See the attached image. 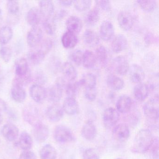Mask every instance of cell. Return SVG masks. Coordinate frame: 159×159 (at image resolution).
<instances>
[{
  "label": "cell",
  "mask_w": 159,
  "mask_h": 159,
  "mask_svg": "<svg viewBox=\"0 0 159 159\" xmlns=\"http://www.w3.org/2000/svg\"><path fill=\"white\" fill-rule=\"evenodd\" d=\"M116 109L119 113L125 114L131 111L133 107L132 98L126 95L121 96L116 102Z\"/></svg>",
  "instance_id": "cell-17"
},
{
  "label": "cell",
  "mask_w": 159,
  "mask_h": 159,
  "mask_svg": "<svg viewBox=\"0 0 159 159\" xmlns=\"http://www.w3.org/2000/svg\"><path fill=\"white\" fill-rule=\"evenodd\" d=\"M96 126L92 120H88L84 123L81 129V135L84 139L92 140L97 135Z\"/></svg>",
  "instance_id": "cell-15"
},
{
  "label": "cell",
  "mask_w": 159,
  "mask_h": 159,
  "mask_svg": "<svg viewBox=\"0 0 159 159\" xmlns=\"http://www.w3.org/2000/svg\"><path fill=\"white\" fill-rule=\"evenodd\" d=\"M27 60L24 57L18 58L15 62L16 77L25 76L30 71Z\"/></svg>",
  "instance_id": "cell-30"
},
{
  "label": "cell",
  "mask_w": 159,
  "mask_h": 159,
  "mask_svg": "<svg viewBox=\"0 0 159 159\" xmlns=\"http://www.w3.org/2000/svg\"><path fill=\"white\" fill-rule=\"evenodd\" d=\"M42 25L44 31L47 34L51 36L54 35L56 30V24L54 17L43 19Z\"/></svg>",
  "instance_id": "cell-40"
},
{
  "label": "cell",
  "mask_w": 159,
  "mask_h": 159,
  "mask_svg": "<svg viewBox=\"0 0 159 159\" xmlns=\"http://www.w3.org/2000/svg\"><path fill=\"white\" fill-rule=\"evenodd\" d=\"M59 3H60V5L65 7H67V6H70L72 5V3H73V1H59Z\"/></svg>",
  "instance_id": "cell-55"
},
{
  "label": "cell",
  "mask_w": 159,
  "mask_h": 159,
  "mask_svg": "<svg viewBox=\"0 0 159 159\" xmlns=\"http://www.w3.org/2000/svg\"><path fill=\"white\" fill-rule=\"evenodd\" d=\"M83 40L85 44L91 47L96 46L99 43V36L97 33L92 30H86L83 35Z\"/></svg>",
  "instance_id": "cell-27"
},
{
  "label": "cell",
  "mask_w": 159,
  "mask_h": 159,
  "mask_svg": "<svg viewBox=\"0 0 159 159\" xmlns=\"http://www.w3.org/2000/svg\"><path fill=\"white\" fill-rule=\"evenodd\" d=\"M13 31L11 28L8 26L0 28V43L5 45L12 39Z\"/></svg>",
  "instance_id": "cell-39"
},
{
  "label": "cell",
  "mask_w": 159,
  "mask_h": 159,
  "mask_svg": "<svg viewBox=\"0 0 159 159\" xmlns=\"http://www.w3.org/2000/svg\"><path fill=\"white\" fill-rule=\"evenodd\" d=\"M39 11L43 19L52 17L55 11L53 2L50 0H43L39 2Z\"/></svg>",
  "instance_id": "cell-23"
},
{
  "label": "cell",
  "mask_w": 159,
  "mask_h": 159,
  "mask_svg": "<svg viewBox=\"0 0 159 159\" xmlns=\"http://www.w3.org/2000/svg\"><path fill=\"white\" fill-rule=\"evenodd\" d=\"M63 110L68 115L72 116L80 112V106L76 98L67 97L64 100L63 104Z\"/></svg>",
  "instance_id": "cell-16"
},
{
  "label": "cell",
  "mask_w": 159,
  "mask_h": 159,
  "mask_svg": "<svg viewBox=\"0 0 159 159\" xmlns=\"http://www.w3.org/2000/svg\"><path fill=\"white\" fill-rule=\"evenodd\" d=\"M144 114L151 120H156L159 117V102L158 96L149 99L143 107Z\"/></svg>",
  "instance_id": "cell-3"
},
{
  "label": "cell",
  "mask_w": 159,
  "mask_h": 159,
  "mask_svg": "<svg viewBox=\"0 0 159 159\" xmlns=\"http://www.w3.org/2000/svg\"><path fill=\"white\" fill-rule=\"evenodd\" d=\"M99 33L102 40L106 41L110 40L114 34V28L112 23L108 20L103 21L100 25Z\"/></svg>",
  "instance_id": "cell-20"
},
{
  "label": "cell",
  "mask_w": 159,
  "mask_h": 159,
  "mask_svg": "<svg viewBox=\"0 0 159 159\" xmlns=\"http://www.w3.org/2000/svg\"><path fill=\"white\" fill-rule=\"evenodd\" d=\"M137 2L143 11L148 12L153 11L157 7V2L154 0H139Z\"/></svg>",
  "instance_id": "cell-41"
},
{
  "label": "cell",
  "mask_w": 159,
  "mask_h": 159,
  "mask_svg": "<svg viewBox=\"0 0 159 159\" xmlns=\"http://www.w3.org/2000/svg\"><path fill=\"white\" fill-rule=\"evenodd\" d=\"M39 155L41 159H57V152L51 144H46L41 149Z\"/></svg>",
  "instance_id": "cell-35"
},
{
  "label": "cell",
  "mask_w": 159,
  "mask_h": 159,
  "mask_svg": "<svg viewBox=\"0 0 159 159\" xmlns=\"http://www.w3.org/2000/svg\"><path fill=\"white\" fill-rule=\"evenodd\" d=\"M83 53L80 50H76L70 55V59L72 63L76 66H80L82 62Z\"/></svg>",
  "instance_id": "cell-45"
},
{
  "label": "cell",
  "mask_w": 159,
  "mask_h": 159,
  "mask_svg": "<svg viewBox=\"0 0 159 159\" xmlns=\"http://www.w3.org/2000/svg\"><path fill=\"white\" fill-rule=\"evenodd\" d=\"M19 132L18 127L11 123L4 125L2 129V134L3 137L10 142H12L17 139Z\"/></svg>",
  "instance_id": "cell-13"
},
{
  "label": "cell",
  "mask_w": 159,
  "mask_h": 159,
  "mask_svg": "<svg viewBox=\"0 0 159 159\" xmlns=\"http://www.w3.org/2000/svg\"><path fill=\"white\" fill-rule=\"evenodd\" d=\"M122 159V158H116V159Z\"/></svg>",
  "instance_id": "cell-58"
},
{
  "label": "cell",
  "mask_w": 159,
  "mask_h": 159,
  "mask_svg": "<svg viewBox=\"0 0 159 159\" xmlns=\"http://www.w3.org/2000/svg\"><path fill=\"white\" fill-rule=\"evenodd\" d=\"M46 115L48 120L53 122L59 121L64 117L63 107L57 104H53L47 108Z\"/></svg>",
  "instance_id": "cell-11"
},
{
  "label": "cell",
  "mask_w": 159,
  "mask_h": 159,
  "mask_svg": "<svg viewBox=\"0 0 159 159\" xmlns=\"http://www.w3.org/2000/svg\"><path fill=\"white\" fill-rule=\"evenodd\" d=\"M107 83L109 88L116 91L122 90L125 86L123 80L119 76L114 74H110L108 76Z\"/></svg>",
  "instance_id": "cell-28"
},
{
  "label": "cell",
  "mask_w": 159,
  "mask_h": 159,
  "mask_svg": "<svg viewBox=\"0 0 159 159\" xmlns=\"http://www.w3.org/2000/svg\"><path fill=\"white\" fill-rule=\"evenodd\" d=\"M120 113L113 107H109L105 109L102 115L103 123L105 126L108 128L116 125L120 120Z\"/></svg>",
  "instance_id": "cell-5"
},
{
  "label": "cell",
  "mask_w": 159,
  "mask_h": 159,
  "mask_svg": "<svg viewBox=\"0 0 159 159\" xmlns=\"http://www.w3.org/2000/svg\"><path fill=\"white\" fill-rule=\"evenodd\" d=\"M81 87L84 88L96 87L97 85V78L94 74L92 73H87L83 76L79 80Z\"/></svg>",
  "instance_id": "cell-38"
},
{
  "label": "cell",
  "mask_w": 159,
  "mask_h": 159,
  "mask_svg": "<svg viewBox=\"0 0 159 159\" xmlns=\"http://www.w3.org/2000/svg\"><path fill=\"white\" fill-rule=\"evenodd\" d=\"M128 46V40L125 35L120 34L116 35L111 43L112 51L118 53L124 51Z\"/></svg>",
  "instance_id": "cell-19"
},
{
  "label": "cell",
  "mask_w": 159,
  "mask_h": 159,
  "mask_svg": "<svg viewBox=\"0 0 159 159\" xmlns=\"http://www.w3.org/2000/svg\"><path fill=\"white\" fill-rule=\"evenodd\" d=\"M2 14L1 8H0V26L2 25Z\"/></svg>",
  "instance_id": "cell-56"
},
{
  "label": "cell",
  "mask_w": 159,
  "mask_h": 159,
  "mask_svg": "<svg viewBox=\"0 0 159 159\" xmlns=\"http://www.w3.org/2000/svg\"><path fill=\"white\" fill-rule=\"evenodd\" d=\"M83 159H100L99 152L94 148L86 149L83 153Z\"/></svg>",
  "instance_id": "cell-46"
},
{
  "label": "cell",
  "mask_w": 159,
  "mask_h": 159,
  "mask_svg": "<svg viewBox=\"0 0 159 159\" xmlns=\"http://www.w3.org/2000/svg\"><path fill=\"white\" fill-rule=\"evenodd\" d=\"M33 143V138L27 132H23L20 134L18 145L23 150H29L32 148Z\"/></svg>",
  "instance_id": "cell-34"
},
{
  "label": "cell",
  "mask_w": 159,
  "mask_h": 159,
  "mask_svg": "<svg viewBox=\"0 0 159 159\" xmlns=\"http://www.w3.org/2000/svg\"><path fill=\"white\" fill-rule=\"evenodd\" d=\"M12 52L10 47L2 46L0 48V57L5 63H8L11 60Z\"/></svg>",
  "instance_id": "cell-48"
},
{
  "label": "cell",
  "mask_w": 159,
  "mask_h": 159,
  "mask_svg": "<svg viewBox=\"0 0 159 159\" xmlns=\"http://www.w3.org/2000/svg\"><path fill=\"white\" fill-rule=\"evenodd\" d=\"M67 12L66 11L62 10L59 11L57 13L56 16L54 17L55 20H56V19L60 20V19H62L64 17H65V16L67 15Z\"/></svg>",
  "instance_id": "cell-54"
},
{
  "label": "cell",
  "mask_w": 159,
  "mask_h": 159,
  "mask_svg": "<svg viewBox=\"0 0 159 159\" xmlns=\"http://www.w3.org/2000/svg\"><path fill=\"white\" fill-rule=\"evenodd\" d=\"M33 80L35 81L34 84H39L43 86L47 83L48 78L43 70L38 69L35 71Z\"/></svg>",
  "instance_id": "cell-43"
},
{
  "label": "cell",
  "mask_w": 159,
  "mask_h": 159,
  "mask_svg": "<svg viewBox=\"0 0 159 159\" xmlns=\"http://www.w3.org/2000/svg\"><path fill=\"white\" fill-rule=\"evenodd\" d=\"M81 87L79 81L68 82L65 87L66 94L68 97L75 98L79 93L80 89Z\"/></svg>",
  "instance_id": "cell-37"
},
{
  "label": "cell",
  "mask_w": 159,
  "mask_h": 159,
  "mask_svg": "<svg viewBox=\"0 0 159 159\" xmlns=\"http://www.w3.org/2000/svg\"><path fill=\"white\" fill-rule=\"evenodd\" d=\"M54 137L57 142L61 143H69L75 140V136L70 128L64 125L56 127Z\"/></svg>",
  "instance_id": "cell-4"
},
{
  "label": "cell",
  "mask_w": 159,
  "mask_h": 159,
  "mask_svg": "<svg viewBox=\"0 0 159 159\" xmlns=\"http://www.w3.org/2000/svg\"><path fill=\"white\" fill-rule=\"evenodd\" d=\"M129 77L132 82L142 83L145 78V73L142 67L137 64H133L129 67Z\"/></svg>",
  "instance_id": "cell-12"
},
{
  "label": "cell",
  "mask_w": 159,
  "mask_h": 159,
  "mask_svg": "<svg viewBox=\"0 0 159 159\" xmlns=\"http://www.w3.org/2000/svg\"><path fill=\"white\" fill-rule=\"evenodd\" d=\"M154 140L153 135L149 130L141 129L135 136L132 150L136 153H145L152 147Z\"/></svg>",
  "instance_id": "cell-1"
},
{
  "label": "cell",
  "mask_w": 159,
  "mask_h": 159,
  "mask_svg": "<svg viewBox=\"0 0 159 159\" xmlns=\"http://www.w3.org/2000/svg\"><path fill=\"white\" fill-rule=\"evenodd\" d=\"M42 17L39 9L37 7H32L27 13L26 21L32 27L38 26L41 21Z\"/></svg>",
  "instance_id": "cell-24"
},
{
  "label": "cell",
  "mask_w": 159,
  "mask_h": 159,
  "mask_svg": "<svg viewBox=\"0 0 159 159\" xmlns=\"http://www.w3.org/2000/svg\"><path fill=\"white\" fill-rule=\"evenodd\" d=\"M112 137L118 142H125L130 137V131L128 125L125 123H120L115 125L112 129Z\"/></svg>",
  "instance_id": "cell-7"
},
{
  "label": "cell",
  "mask_w": 159,
  "mask_h": 159,
  "mask_svg": "<svg viewBox=\"0 0 159 159\" xmlns=\"http://www.w3.org/2000/svg\"><path fill=\"white\" fill-rule=\"evenodd\" d=\"M30 94L35 102L40 104L47 98V89L42 85L33 84L30 88Z\"/></svg>",
  "instance_id": "cell-9"
},
{
  "label": "cell",
  "mask_w": 159,
  "mask_h": 159,
  "mask_svg": "<svg viewBox=\"0 0 159 159\" xmlns=\"http://www.w3.org/2000/svg\"><path fill=\"white\" fill-rule=\"evenodd\" d=\"M7 8L9 12V16H18L19 3L17 1H8L7 2Z\"/></svg>",
  "instance_id": "cell-42"
},
{
  "label": "cell",
  "mask_w": 159,
  "mask_h": 159,
  "mask_svg": "<svg viewBox=\"0 0 159 159\" xmlns=\"http://www.w3.org/2000/svg\"><path fill=\"white\" fill-rule=\"evenodd\" d=\"M24 120L30 125L34 126L41 122V116L37 107L29 105L24 108L23 111Z\"/></svg>",
  "instance_id": "cell-2"
},
{
  "label": "cell",
  "mask_w": 159,
  "mask_h": 159,
  "mask_svg": "<svg viewBox=\"0 0 159 159\" xmlns=\"http://www.w3.org/2000/svg\"><path fill=\"white\" fill-rule=\"evenodd\" d=\"M37 156L33 152L30 150L24 151L20 154L19 159H36Z\"/></svg>",
  "instance_id": "cell-52"
},
{
  "label": "cell",
  "mask_w": 159,
  "mask_h": 159,
  "mask_svg": "<svg viewBox=\"0 0 159 159\" xmlns=\"http://www.w3.org/2000/svg\"><path fill=\"white\" fill-rule=\"evenodd\" d=\"M33 135L35 140L39 143H43L47 140L49 137L50 131L47 125L42 123L34 126Z\"/></svg>",
  "instance_id": "cell-14"
},
{
  "label": "cell",
  "mask_w": 159,
  "mask_h": 159,
  "mask_svg": "<svg viewBox=\"0 0 159 159\" xmlns=\"http://www.w3.org/2000/svg\"><path fill=\"white\" fill-rule=\"evenodd\" d=\"M91 0H76L73 1L74 7L79 11H84L90 9L92 5Z\"/></svg>",
  "instance_id": "cell-44"
},
{
  "label": "cell",
  "mask_w": 159,
  "mask_h": 159,
  "mask_svg": "<svg viewBox=\"0 0 159 159\" xmlns=\"http://www.w3.org/2000/svg\"><path fill=\"white\" fill-rule=\"evenodd\" d=\"M43 38V32L41 28L39 26L32 27L27 35L28 44L31 48H35L41 42Z\"/></svg>",
  "instance_id": "cell-8"
},
{
  "label": "cell",
  "mask_w": 159,
  "mask_h": 159,
  "mask_svg": "<svg viewBox=\"0 0 159 159\" xmlns=\"http://www.w3.org/2000/svg\"><path fill=\"white\" fill-rule=\"evenodd\" d=\"M46 55L39 49L31 50L27 54L28 61L32 65L37 66L41 64L44 60Z\"/></svg>",
  "instance_id": "cell-31"
},
{
  "label": "cell",
  "mask_w": 159,
  "mask_h": 159,
  "mask_svg": "<svg viewBox=\"0 0 159 159\" xmlns=\"http://www.w3.org/2000/svg\"><path fill=\"white\" fill-rule=\"evenodd\" d=\"M100 19V12L98 8L89 10L84 15V22L88 25H94Z\"/></svg>",
  "instance_id": "cell-36"
},
{
  "label": "cell",
  "mask_w": 159,
  "mask_h": 159,
  "mask_svg": "<svg viewBox=\"0 0 159 159\" xmlns=\"http://www.w3.org/2000/svg\"><path fill=\"white\" fill-rule=\"evenodd\" d=\"M159 142L158 139H154L152 144L151 154L153 159H159Z\"/></svg>",
  "instance_id": "cell-53"
},
{
  "label": "cell",
  "mask_w": 159,
  "mask_h": 159,
  "mask_svg": "<svg viewBox=\"0 0 159 159\" xmlns=\"http://www.w3.org/2000/svg\"><path fill=\"white\" fill-rule=\"evenodd\" d=\"M63 89L57 84H55L47 89V98L53 104H57L63 96Z\"/></svg>",
  "instance_id": "cell-21"
},
{
  "label": "cell",
  "mask_w": 159,
  "mask_h": 159,
  "mask_svg": "<svg viewBox=\"0 0 159 159\" xmlns=\"http://www.w3.org/2000/svg\"><path fill=\"white\" fill-rule=\"evenodd\" d=\"M38 49L42 51L45 55H47L52 50L53 46L52 40L50 39H46L43 40L39 44Z\"/></svg>",
  "instance_id": "cell-47"
},
{
  "label": "cell",
  "mask_w": 159,
  "mask_h": 159,
  "mask_svg": "<svg viewBox=\"0 0 159 159\" xmlns=\"http://www.w3.org/2000/svg\"><path fill=\"white\" fill-rule=\"evenodd\" d=\"M61 70L64 78L68 82L75 81L78 76V72L73 64L66 62L61 66Z\"/></svg>",
  "instance_id": "cell-22"
},
{
  "label": "cell",
  "mask_w": 159,
  "mask_h": 159,
  "mask_svg": "<svg viewBox=\"0 0 159 159\" xmlns=\"http://www.w3.org/2000/svg\"><path fill=\"white\" fill-rule=\"evenodd\" d=\"M61 63L59 60L56 58H52L49 63V68L52 72L55 73L57 72L59 69L61 70Z\"/></svg>",
  "instance_id": "cell-51"
},
{
  "label": "cell",
  "mask_w": 159,
  "mask_h": 159,
  "mask_svg": "<svg viewBox=\"0 0 159 159\" xmlns=\"http://www.w3.org/2000/svg\"><path fill=\"white\" fill-rule=\"evenodd\" d=\"M97 62L95 55L92 51L86 50L83 53L82 64L84 68L88 69L93 68Z\"/></svg>",
  "instance_id": "cell-32"
},
{
  "label": "cell",
  "mask_w": 159,
  "mask_h": 159,
  "mask_svg": "<svg viewBox=\"0 0 159 159\" xmlns=\"http://www.w3.org/2000/svg\"><path fill=\"white\" fill-rule=\"evenodd\" d=\"M95 55L96 57L97 61H98L99 64L103 66H105L108 63L110 55L105 46L101 45L98 47L96 50Z\"/></svg>",
  "instance_id": "cell-33"
},
{
  "label": "cell",
  "mask_w": 159,
  "mask_h": 159,
  "mask_svg": "<svg viewBox=\"0 0 159 159\" xmlns=\"http://www.w3.org/2000/svg\"><path fill=\"white\" fill-rule=\"evenodd\" d=\"M61 42L65 48L71 49L74 48L78 43V37L74 33L66 31L62 36Z\"/></svg>",
  "instance_id": "cell-29"
},
{
  "label": "cell",
  "mask_w": 159,
  "mask_h": 159,
  "mask_svg": "<svg viewBox=\"0 0 159 159\" xmlns=\"http://www.w3.org/2000/svg\"><path fill=\"white\" fill-rule=\"evenodd\" d=\"M3 120V117L2 113V111H0V125L2 124Z\"/></svg>",
  "instance_id": "cell-57"
},
{
  "label": "cell",
  "mask_w": 159,
  "mask_h": 159,
  "mask_svg": "<svg viewBox=\"0 0 159 159\" xmlns=\"http://www.w3.org/2000/svg\"><path fill=\"white\" fill-rule=\"evenodd\" d=\"M98 90L96 86L84 88V97L89 101H94L96 98Z\"/></svg>",
  "instance_id": "cell-49"
},
{
  "label": "cell",
  "mask_w": 159,
  "mask_h": 159,
  "mask_svg": "<svg viewBox=\"0 0 159 159\" xmlns=\"http://www.w3.org/2000/svg\"><path fill=\"white\" fill-rule=\"evenodd\" d=\"M11 96L14 101L18 103H22L26 98V93L23 86L12 84L11 91Z\"/></svg>",
  "instance_id": "cell-25"
},
{
  "label": "cell",
  "mask_w": 159,
  "mask_h": 159,
  "mask_svg": "<svg viewBox=\"0 0 159 159\" xmlns=\"http://www.w3.org/2000/svg\"><path fill=\"white\" fill-rule=\"evenodd\" d=\"M96 5L99 9L105 11H109L111 9V3L107 0H99L95 1Z\"/></svg>",
  "instance_id": "cell-50"
},
{
  "label": "cell",
  "mask_w": 159,
  "mask_h": 159,
  "mask_svg": "<svg viewBox=\"0 0 159 159\" xmlns=\"http://www.w3.org/2000/svg\"><path fill=\"white\" fill-rule=\"evenodd\" d=\"M111 67L116 74L124 76L128 73L130 66L126 57L119 56L111 61Z\"/></svg>",
  "instance_id": "cell-6"
},
{
  "label": "cell",
  "mask_w": 159,
  "mask_h": 159,
  "mask_svg": "<svg viewBox=\"0 0 159 159\" xmlns=\"http://www.w3.org/2000/svg\"><path fill=\"white\" fill-rule=\"evenodd\" d=\"M66 27L68 31L77 35L80 33L83 28V23L81 19L76 16H71L66 21Z\"/></svg>",
  "instance_id": "cell-18"
},
{
  "label": "cell",
  "mask_w": 159,
  "mask_h": 159,
  "mask_svg": "<svg viewBox=\"0 0 159 159\" xmlns=\"http://www.w3.org/2000/svg\"><path fill=\"white\" fill-rule=\"evenodd\" d=\"M118 22L122 29L128 31L134 25V18L130 12L126 11H121L118 14Z\"/></svg>",
  "instance_id": "cell-10"
},
{
  "label": "cell",
  "mask_w": 159,
  "mask_h": 159,
  "mask_svg": "<svg viewBox=\"0 0 159 159\" xmlns=\"http://www.w3.org/2000/svg\"><path fill=\"white\" fill-rule=\"evenodd\" d=\"M149 89L148 84L143 83L137 84L134 89V94L136 99L139 101H143L148 96Z\"/></svg>",
  "instance_id": "cell-26"
}]
</instances>
